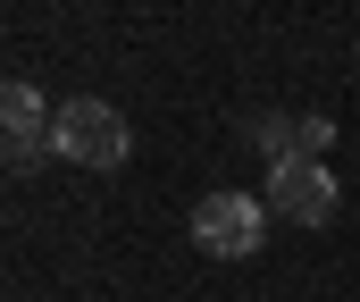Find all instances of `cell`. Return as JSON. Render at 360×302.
Returning a JSON list of instances; mask_svg holds the SVG:
<instances>
[{
  "label": "cell",
  "instance_id": "cell-1",
  "mask_svg": "<svg viewBox=\"0 0 360 302\" xmlns=\"http://www.w3.org/2000/svg\"><path fill=\"white\" fill-rule=\"evenodd\" d=\"M51 143H59V160H76V168H126V160H134V126H126V109L101 101V93L59 101Z\"/></svg>",
  "mask_w": 360,
  "mask_h": 302
},
{
  "label": "cell",
  "instance_id": "cell-2",
  "mask_svg": "<svg viewBox=\"0 0 360 302\" xmlns=\"http://www.w3.org/2000/svg\"><path fill=\"white\" fill-rule=\"evenodd\" d=\"M269 194H235V185H218V194L193 201V244L210 252V260H252L260 244H269Z\"/></svg>",
  "mask_w": 360,
  "mask_h": 302
},
{
  "label": "cell",
  "instance_id": "cell-3",
  "mask_svg": "<svg viewBox=\"0 0 360 302\" xmlns=\"http://www.w3.org/2000/svg\"><path fill=\"white\" fill-rule=\"evenodd\" d=\"M269 210L293 218V227H327V218H335V177H327V160H285V168H269Z\"/></svg>",
  "mask_w": 360,
  "mask_h": 302
},
{
  "label": "cell",
  "instance_id": "cell-4",
  "mask_svg": "<svg viewBox=\"0 0 360 302\" xmlns=\"http://www.w3.org/2000/svg\"><path fill=\"white\" fill-rule=\"evenodd\" d=\"M243 134H252V151L285 168V160H310V143H302V118H285V109H252L243 118Z\"/></svg>",
  "mask_w": 360,
  "mask_h": 302
},
{
  "label": "cell",
  "instance_id": "cell-5",
  "mask_svg": "<svg viewBox=\"0 0 360 302\" xmlns=\"http://www.w3.org/2000/svg\"><path fill=\"white\" fill-rule=\"evenodd\" d=\"M302 143H310V160H327V143H335V126H327V118H302Z\"/></svg>",
  "mask_w": 360,
  "mask_h": 302
}]
</instances>
